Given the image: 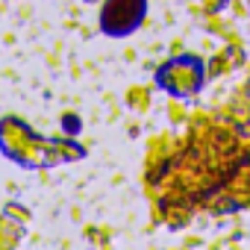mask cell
<instances>
[{
  "label": "cell",
  "mask_w": 250,
  "mask_h": 250,
  "mask_svg": "<svg viewBox=\"0 0 250 250\" xmlns=\"http://www.w3.org/2000/svg\"><path fill=\"white\" fill-rule=\"evenodd\" d=\"M206 71H203V62L197 59V56H177V59H171V62H165L162 68H159V74H156V80H159V85L165 88V91H171V94H177V97H191V94H197L200 88H203V83H206Z\"/></svg>",
  "instance_id": "cell-1"
},
{
  "label": "cell",
  "mask_w": 250,
  "mask_h": 250,
  "mask_svg": "<svg viewBox=\"0 0 250 250\" xmlns=\"http://www.w3.org/2000/svg\"><path fill=\"white\" fill-rule=\"evenodd\" d=\"M145 9V3H112L103 9V30L112 36H127L130 30L139 27Z\"/></svg>",
  "instance_id": "cell-2"
},
{
  "label": "cell",
  "mask_w": 250,
  "mask_h": 250,
  "mask_svg": "<svg viewBox=\"0 0 250 250\" xmlns=\"http://www.w3.org/2000/svg\"><path fill=\"white\" fill-rule=\"evenodd\" d=\"M227 71H232V62L227 59V53H221V56H215V59L209 62V77H221V74H227Z\"/></svg>",
  "instance_id": "cell-3"
}]
</instances>
